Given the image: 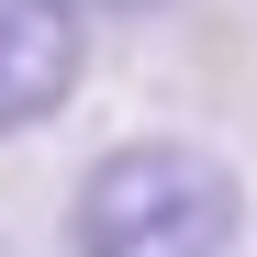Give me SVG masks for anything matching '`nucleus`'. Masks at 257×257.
Wrapping results in <instances>:
<instances>
[{
    "label": "nucleus",
    "mask_w": 257,
    "mask_h": 257,
    "mask_svg": "<svg viewBox=\"0 0 257 257\" xmlns=\"http://www.w3.org/2000/svg\"><path fill=\"white\" fill-rule=\"evenodd\" d=\"M246 235V190L212 146L179 135H135L112 146L67 201V246L78 257H235Z\"/></svg>",
    "instance_id": "obj_1"
},
{
    "label": "nucleus",
    "mask_w": 257,
    "mask_h": 257,
    "mask_svg": "<svg viewBox=\"0 0 257 257\" xmlns=\"http://www.w3.org/2000/svg\"><path fill=\"white\" fill-rule=\"evenodd\" d=\"M78 67H90L78 0H0V135H34L45 112H67Z\"/></svg>",
    "instance_id": "obj_2"
},
{
    "label": "nucleus",
    "mask_w": 257,
    "mask_h": 257,
    "mask_svg": "<svg viewBox=\"0 0 257 257\" xmlns=\"http://www.w3.org/2000/svg\"><path fill=\"white\" fill-rule=\"evenodd\" d=\"M101 12H157V0H101Z\"/></svg>",
    "instance_id": "obj_3"
}]
</instances>
